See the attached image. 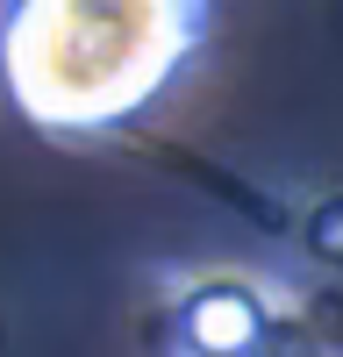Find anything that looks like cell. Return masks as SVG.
<instances>
[{
    "mask_svg": "<svg viewBox=\"0 0 343 357\" xmlns=\"http://www.w3.org/2000/svg\"><path fill=\"white\" fill-rule=\"evenodd\" d=\"M257 336H265V314L250 307L243 286H193L186 307H179V350H257Z\"/></svg>",
    "mask_w": 343,
    "mask_h": 357,
    "instance_id": "obj_2",
    "label": "cell"
},
{
    "mask_svg": "<svg viewBox=\"0 0 343 357\" xmlns=\"http://www.w3.org/2000/svg\"><path fill=\"white\" fill-rule=\"evenodd\" d=\"M215 0H0V93L36 136L107 143L186 86Z\"/></svg>",
    "mask_w": 343,
    "mask_h": 357,
    "instance_id": "obj_1",
    "label": "cell"
}]
</instances>
